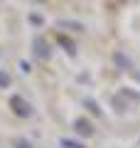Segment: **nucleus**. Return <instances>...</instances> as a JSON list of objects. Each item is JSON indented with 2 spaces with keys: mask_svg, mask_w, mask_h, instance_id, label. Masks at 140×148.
Instances as JSON below:
<instances>
[{
  "mask_svg": "<svg viewBox=\"0 0 140 148\" xmlns=\"http://www.w3.org/2000/svg\"><path fill=\"white\" fill-rule=\"evenodd\" d=\"M12 106H15V111L20 114V116H27V114H30V106H27L20 96H12Z\"/></svg>",
  "mask_w": 140,
  "mask_h": 148,
  "instance_id": "1",
  "label": "nucleus"
},
{
  "mask_svg": "<svg viewBox=\"0 0 140 148\" xmlns=\"http://www.w3.org/2000/svg\"><path fill=\"white\" fill-rule=\"evenodd\" d=\"M79 131L81 133H91V126H88L86 121H79Z\"/></svg>",
  "mask_w": 140,
  "mask_h": 148,
  "instance_id": "2",
  "label": "nucleus"
},
{
  "mask_svg": "<svg viewBox=\"0 0 140 148\" xmlns=\"http://www.w3.org/2000/svg\"><path fill=\"white\" fill-rule=\"evenodd\" d=\"M0 84H7V77H5V74H0Z\"/></svg>",
  "mask_w": 140,
  "mask_h": 148,
  "instance_id": "3",
  "label": "nucleus"
}]
</instances>
